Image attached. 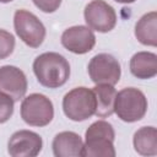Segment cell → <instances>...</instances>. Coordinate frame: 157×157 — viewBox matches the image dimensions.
I'll list each match as a JSON object with an SVG mask.
<instances>
[{"instance_id": "6da1fadb", "label": "cell", "mask_w": 157, "mask_h": 157, "mask_svg": "<svg viewBox=\"0 0 157 157\" xmlns=\"http://www.w3.org/2000/svg\"><path fill=\"white\" fill-rule=\"evenodd\" d=\"M33 72L42 86L59 88L70 77V64L61 54L47 52L34 59Z\"/></svg>"}, {"instance_id": "7a4b0ae2", "label": "cell", "mask_w": 157, "mask_h": 157, "mask_svg": "<svg viewBox=\"0 0 157 157\" xmlns=\"http://www.w3.org/2000/svg\"><path fill=\"white\" fill-rule=\"evenodd\" d=\"M115 132L110 123L97 120L85 132L82 157H114Z\"/></svg>"}, {"instance_id": "3957f363", "label": "cell", "mask_w": 157, "mask_h": 157, "mask_svg": "<svg viewBox=\"0 0 157 157\" xmlns=\"http://www.w3.org/2000/svg\"><path fill=\"white\" fill-rule=\"evenodd\" d=\"M147 98L142 91L135 87H125L117 92L114 113L125 123L141 120L147 112Z\"/></svg>"}, {"instance_id": "277c9868", "label": "cell", "mask_w": 157, "mask_h": 157, "mask_svg": "<svg viewBox=\"0 0 157 157\" xmlns=\"http://www.w3.org/2000/svg\"><path fill=\"white\" fill-rule=\"evenodd\" d=\"M64 114L72 121H83L96 112V98L92 90L76 87L69 91L63 98Z\"/></svg>"}, {"instance_id": "5b68a950", "label": "cell", "mask_w": 157, "mask_h": 157, "mask_svg": "<svg viewBox=\"0 0 157 157\" xmlns=\"http://www.w3.org/2000/svg\"><path fill=\"white\" fill-rule=\"evenodd\" d=\"M21 118L31 126H45L54 118L53 102L42 93H31L21 103Z\"/></svg>"}, {"instance_id": "8992f818", "label": "cell", "mask_w": 157, "mask_h": 157, "mask_svg": "<svg viewBox=\"0 0 157 157\" xmlns=\"http://www.w3.org/2000/svg\"><path fill=\"white\" fill-rule=\"evenodd\" d=\"M13 27L20 39L31 48H38L45 38V27L42 21L27 10H17L13 15Z\"/></svg>"}, {"instance_id": "52a82bcc", "label": "cell", "mask_w": 157, "mask_h": 157, "mask_svg": "<svg viewBox=\"0 0 157 157\" xmlns=\"http://www.w3.org/2000/svg\"><path fill=\"white\" fill-rule=\"evenodd\" d=\"M88 75L96 85H117L120 80L121 69L119 61L108 53L94 55L88 63Z\"/></svg>"}, {"instance_id": "ba28073f", "label": "cell", "mask_w": 157, "mask_h": 157, "mask_svg": "<svg viewBox=\"0 0 157 157\" xmlns=\"http://www.w3.org/2000/svg\"><path fill=\"white\" fill-rule=\"evenodd\" d=\"M83 17L87 27L101 33L112 31L117 25L115 10L104 0H92L88 2L85 7Z\"/></svg>"}, {"instance_id": "9c48e42d", "label": "cell", "mask_w": 157, "mask_h": 157, "mask_svg": "<svg viewBox=\"0 0 157 157\" xmlns=\"http://www.w3.org/2000/svg\"><path fill=\"white\" fill-rule=\"evenodd\" d=\"M43 147L42 137L31 130L13 132L7 142V152L12 157H36Z\"/></svg>"}, {"instance_id": "30bf717a", "label": "cell", "mask_w": 157, "mask_h": 157, "mask_svg": "<svg viewBox=\"0 0 157 157\" xmlns=\"http://www.w3.org/2000/svg\"><path fill=\"white\" fill-rule=\"evenodd\" d=\"M61 44L65 49L74 54H86L91 52L96 44V36L87 26H72L61 34Z\"/></svg>"}, {"instance_id": "8fae6325", "label": "cell", "mask_w": 157, "mask_h": 157, "mask_svg": "<svg viewBox=\"0 0 157 157\" xmlns=\"http://www.w3.org/2000/svg\"><path fill=\"white\" fill-rule=\"evenodd\" d=\"M0 92L10 96L15 102L22 99L27 92V78L17 66L4 65L0 67Z\"/></svg>"}, {"instance_id": "7c38bea8", "label": "cell", "mask_w": 157, "mask_h": 157, "mask_svg": "<svg viewBox=\"0 0 157 157\" xmlns=\"http://www.w3.org/2000/svg\"><path fill=\"white\" fill-rule=\"evenodd\" d=\"M52 148L55 157H81L83 141L74 131H61L53 139Z\"/></svg>"}, {"instance_id": "4fadbf2b", "label": "cell", "mask_w": 157, "mask_h": 157, "mask_svg": "<svg viewBox=\"0 0 157 157\" xmlns=\"http://www.w3.org/2000/svg\"><path fill=\"white\" fill-rule=\"evenodd\" d=\"M130 72L140 80H148L157 75V55L151 52H137L130 59Z\"/></svg>"}, {"instance_id": "5bb4252c", "label": "cell", "mask_w": 157, "mask_h": 157, "mask_svg": "<svg viewBox=\"0 0 157 157\" xmlns=\"http://www.w3.org/2000/svg\"><path fill=\"white\" fill-rule=\"evenodd\" d=\"M135 37L144 44L150 47L157 45V12L145 13L135 25Z\"/></svg>"}, {"instance_id": "9a60e30c", "label": "cell", "mask_w": 157, "mask_h": 157, "mask_svg": "<svg viewBox=\"0 0 157 157\" xmlns=\"http://www.w3.org/2000/svg\"><path fill=\"white\" fill-rule=\"evenodd\" d=\"M96 98L94 115L98 118H107L114 113V103L117 97V90L112 85H96L93 87Z\"/></svg>"}, {"instance_id": "2e32d148", "label": "cell", "mask_w": 157, "mask_h": 157, "mask_svg": "<svg viewBox=\"0 0 157 157\" xmlns=\"http://www.w3.org/2000/svg\"><path fill=\"white\" fill-rule=\"evenodd\" d=\"M135 151L141 156L157 155V130L155 126L140 128L132 137Z\"/></svg>"}, {"instance_id": "e0dca14e", "label": "cell", "mask_w": 157, "mask_h": 157, "mask_svg": "<svg viewBox=\"0 0 157 157\" xmlns=\"http://www.w3.org/2000/svg\"><path fill=\"white\" fill-rule=\"evenodd\" d=\"M13 49H15V37L10 32L5 29H0V60L10 56Z\"/></svg>"}, {"instance_id": "ac0fdd59", "label": "cell", "mask_w": 157, "mask_h": 157, "mask_svg": "<svg viewBox=\"0 0 157 157\" xmlns=\"http://www.w3.org/2000/svg\"><path fill=\"white\" fill-rule=\"evenodd\" d=\"M15 101L6 93L0 92V124L6 123L13 114Z\"/></svg>"}, {"instance_id": "d6986e66", "label": "cell", "mask_w": 157, "mask_h": 157, "mask_svg": "<svg viewBox=\"0 0 157 157\" xmlns=\"http://www.w3.org/2000/svg\"><path fill=\"white\" fill-rule=\"evenodd\" d=\"M32 1L40 11L47 13L55 12L61 4V0H32Z\"/></svg>"}, {"instance_id": "ffe728a7", "label": "cell", "mask_w": 157, "mask_h": 157, "mask_svg": "<svg viewBox=\"0 0 157 157\" xmlns=\"http://www.w3.org/2000/svg\"><path fill=\"white\" fill-rule=\"evenodd\" d=\"M114 1L120 2V4H132V2H135L136 0H114Z\"/></svg>"}, {"instance_id": "44dd1931", "label": "cell", "mask_w": 157, "mask_h": 157, "mask_svg": "<svg viewBox=\"0 0 157 157\" xmlns=\"http://www.w3.org/2000/svg\"><path fill=\"white\" fill-rule=\"evenodd\" d=\"M11 1H13V0H0L1 4H6V2H11Z\"/></svg>"}]
</instances>
